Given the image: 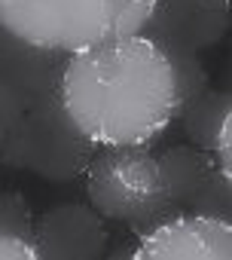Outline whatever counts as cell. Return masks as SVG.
<instances>
[{"instance_id": "cell-7", "label": "cell", "mask_w": 232, "mask_h": 260, "mask_svg": "<svg viewBox=\"0 0 232 260\" xmlns=\"http://www.w3.org/2000/svg\"><path fill=\"white\" fill-rule=\"evenodd\" d=\"M229 31V0H156V10L141 34L162 46L202 55Z\"/></svg>"}, {"instance_id": "cell-4", "label": "cell", "mask_w": 232, "mask_h": 260, "mask_svg": "<svg viewBox=\"0 0 232 260\" xmlns=\"http://www.w3.org/2000/svg\"><path fill=\"white\" fill-rule=\"evenodd\" d=\"M95 144H89L70 119L64 116L58 95H49L25 110V116L0 138V162L31 172L49 184L80 181L86 166L95 156Z\"/></svg>"}, {"instance_id": "cell-5", "label": "cell", "mask_w": 232, "mask_h": 260, "mask_svg": "<svg viewBox=\"0 0 232 260\" xmlns=\"http://www.w3.org/2000/svg\"><path fill=\"white\" fill-rule=\"evenodd\" d=\"M31 242L43 260H104L110 251V230L86 202H61L34 214Z\"/></svg>"}, {"instance_id": "cell-9", "label": "cell", "mask_w": 232, "mask_h": 260, "mask_svg": "<svg viewBox=\"0 0 232 260\" xmlns=\"http://www.w3.org/2000/svg\"><path fill=\"white\" fill-rule=\"evenodd\" d=\"M156 162H159L162 187L180 214H186V208L196 199V193L202 190V184L217 172L214 156L192 144H174V147L156 153Z\"/></svg>"}, {"instance_id": "cell-14", "label": "cell", "mask_w": 232, "mask_h": 260, "mask_svg": "<svg viewBox=\"0 0 232 260\" xmlns=\"http://www.w3.org/2000/svg\"><path fill=\"white\" fill-rule=\"evenodd\" d=\"M0 260H43L34 242L16 239V236H0Z\"/></svg>"}, {"instance_id": "cell-12", "label": "cell", "mask_w": 232, "mask_h": 260, "mask_svg": "<svg viewBox=\"0 0 232 260\" xmlns=\"http://www.w3.org/2000/svg\"><path fill=\"white\" fill-rule=\"evenodd\" d=\"M31 233H34V211L28 199L16 190L0 193V236H16L31 242Z\"/></svg>"}, {"instance_id": "cell-6", "label": "cell", "mask_w": 232, "mask_h": 260, "mask_svg": "<svg viewBox=\"0 0 232 260\" xmlns=\"http://www.w3.org/2000/svg\"><path fill=\"white\" fill-rule=\"evenodd\" d=\"M129 260H232V223L174 214L141 236Z\"/></svg>"}, {"instance_id": "cell-13", "label": "cell", "mask_w": 232, "mask_h": 260, "mask_svg": "<svg viewBox=\"0 0 232 260\" xmlns=\"http://www.w3.org/2000/svg\"><path fill=\"white\" fill-rule=\"evenodd\" d=\"M25 110H28L25 98L13 86H7L4 80H0V138L10 135V128L25 116Z\"/></svg>"}, {"instance_id": "cell-11", "label": "cell", "mask_w": 232, "mask_h": 260, "mask_svg": "<svg viewBox=\"0 0 232 260\" xmlns=\"http://www.w3.org/2000/svg\"><path fill=\"white\" fill-rule=\"evenodd\" d=\"M186 214L232 223V178L214 172V175L202 184V190L196 193V199L189 202Z\"/></svg>"}, {"instance_id": "cell-15", "label": "cell", "mask_w": 232, "mask_h": 260, "mask_svg": "<svg viewBox=\"0 0 232 260\" xmlns=\"http://www.w3.org/2000/svg\"><path fill=\"white\" fill-rule=\"evenodd\" d=\"M132 245H135V242L116 245V248L110 245V251H107V257H104V260H129V257H132Z\"/></svg>"}, {"instance_id": "cell-8", "label": "cell", "mask_w": 232, "mask_h": 260, "mask_svg": "<svg viewBox=\"0 0 232 260\" xmlns=\"http://www.w3.org/2000/svg\"><path fill=\"white\" fill-rule=\"evenodd\" d=\"M67 55L37 49L19 37H13L0 25V80L13 86L25 104H37L58 92V77Z\"/></svg>"}, {"instance_id": "cell-2", "label": "cell", "mask_w": 232, "mask_h": 260, "mask_svg": "<svg viewBox=\"0 0 232 260\" xmlns=\"http://www.w3.org/2000/svg\"><path fill=\"white\" fill-rule=\"evenodd\" d=\"M156 0H0V25L13 37L58 55L141 34Z\"/></svg>"}, {"instance_id": "cell-3", "label": "cell", "mask_w": 232, "mask_h": 260, "mask_svg": "<svg viewBox=\"0 0 232 260\" xmlns=\"http://www.w3.org/2000/svg\"><path fill=\"white\" fill-rule=\"evenodd\" d=\"M86 205L107 223H126L138 239L180 214L159 178L150 147H98L83 172Z\"/></svg>"}, {"instance_id": "cell-10", "label": "cell", "mask_w": 232, "mask_h": 260, "mask_svg": "<svg viewBox=\"0 0 232 260\" xmlns=\"http://www.w3.org/2000/svg\"><path fill=\"white\" fill-rule=\"evenodd\" d=\"M229 110H232V95H229V89H214V86H208L199 98H192L189 104L180 107L177 119H180V125H183V135L189 138V144L214 156L220 128H223V122L232 119Z\"/></svg>"}, {"instance_id": "cell-1", "label": "cell", "mask_w": 232, "mask_h": 260, "mask_svg": "<svg viewBox=\"0 0 232 260\" xmlns=\"http://www.w3.org/2000/svg\"><path fill=\"white\" fill-rule=\"evenodd\" d=\"M55 95L70 125L95 147H150L183 107L171 58L147 34L67 55Z\"/></svg>"}]
</instances>
